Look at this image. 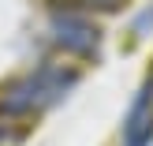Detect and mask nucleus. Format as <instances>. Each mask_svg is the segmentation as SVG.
<instances>
[{
	"label": "nucleus",
	"mask_w": 153,
	"mask_h": 146,
	"mask_svg": "<svg viewBox=\"0 0 153 146\" xmlns=\"http://www.w3.org/2000/svg\"><path fill=\"white\" fill-rule=\"evenodd\" d=\"M149 142H153V71L142 79L123 116V146H149Z\"/></svg>",
	"instance_id": "7ed1b4c3"
},
{
	"label": "nucleus",
	"mask_w": 153,
	"mask_h": 146,
	"mask_svg": "<svg viewBox=\"0 0 153 146\" xmlns=\"http://www.w3.org/2000/svg\"><path fill=\"white\" fill-rule=\"evenodd\" d=\"M90 4H94V7H105V11H116L123 0H90Z\"/></svg>",
	"instance_id": "20e7f679"
},
{
	"label": "nucleus",
	"mask_w": 153,
	"mask_h": 146,
	"mask_svg": "<svg viewBox=\"0 0 153 146\" xmlns=\"http://www.w3.org/2000/svg\"><path fill=\"white\" fill-rule=\"evenodd\" d=\"M75 82H79V67L41 64L37 71L19 75L15 82H7L0 90V112L4 116H41L45 109H52L56 101H64L71 94Z\"/></svg>",
	"instance_id": "f257e3e1"
},
{
	"label": "nucleus",
	"mask_w": 153,
	"mask_h": 146,
	"mask_svg": "<svg viewBox=\"0 0 153 146\" xmlns=\"http://www.w3.org/2000/svg\"><path fill=\"white\" fill-rule=\"evenodd\" d=\"M49 30L52 41L79 60H97V52H101V26L82 11H52Z\"/></svg>",
	"instance_id": "f03ea898"
}]
</instances>
